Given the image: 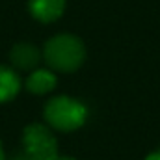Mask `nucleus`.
Returning a JSON list of instances; mask_svg holds the SVG:
<instances>
[{
	"instance_id": "nucleus-4",
	"label": "nucleus",
	"mask_w": 160,
	"mask_h": 160,
	"mask_svg": "<svg viewBox=\"0 0 160 160\" xmlns=\"http://www.w3.org/2000/svg\"><path fill=\"white\" fill-rule=\"evenodd\" d=\"M9 60H11V63L17 69L32 71L41 62V52L39 48L36 45H32V43H17L11 48V52H9Z\"/></svg>"
},
{
	"instance_id": "nucleus-7",
	"label": "nucleus",
	"mask_w": 160,
	"mask_h": 160,
	"mask_svg": "<svg viewBox=\"0 0 160 160\" xmlns=\"http://www.w3.org/2000/svg\"><path fill=\"white\" fill-rule=\"evenodd\" d=\"M19 89H21L19 75L13 69H9V67L0 65V104L15 99Z\"/></svg>"
},
{
	"instance_id": "nucleus-1",
	"label": "nucleus",
	"mask_w": 160,
	"mask_h": 160,
	"mask_svg": "<svg viewBox=\"0 0 160 160\" xmlns=\"http://www.w3.org/2000/svg\"><path fill=\"white\" fill-rule=\"evenodd\" d=\"M47 65L60 73H73L84 63L86 48L84 43L71 34H60L47 41L43 48Z\"/></svg>"
},
{
	"instance_id": "nucleus-11",
	"label": "nucleus",
	"mask_w": 160,
	"mask_h": 160,
	"mask_svg": "<svg viewBox=\"0 0 160 160\" xmlns=\"http://www.w3.org/2000/svg\"><path fill=\"white\" fill-rule=\"evenodd\" d=\"M0 160H6V158H4V151H2V145H0Z\"/></svg>"
},
{
	"instance_id": "nucleus-5",
	"label": "nucleus",
	"mask_w": 160,
	"mask_h": 160,
	"mask_svg": "<svg viewBox=\"0 0 160 160\" xmlns=\"http://www.w3.org/2000/svg\"><path fill=\"white\" fill-rule=\"evenodd\" d=\"M28 9L39 22H54L65 9V0H28Z\"/></svg>"
},
{
	"instance_id": "nucleus-9",
	"label": "nucleus",
	"mask_w": 160,
	"mask_h": 160,
	"mask_svg": "<svg viewBox=\"0 0 160 160\" xmlns=\"http://www.w3.org/2000/svg\"><path fill=\"white\" fill-rule=\"evenodd\" d=\"M11 160H34V158H32V157H28V155L24 153V155H17L15 158H11Z\"/></svg>"
},
{
	"instance_id": "nucleus-6",
	"label": "nucleus",
	"mask_w": 160,
	"mask_h": 160,
	"mask_svg": "<svg viewBox=\"0 0 160 160\" xmlns=\"http://www.w3.org/2000/svg\"><path fill=\"white\" fill-rule=\"evenodd\" d=\"M54 86H56V75L48 69H38V71L30 73V77L26 78V89L36 95L52 91Z\"/></svg>"
},
{
	"instance_id": "nucleus-2",
	"label": "nucleus",
	"mask_w": 160,
	"mask_h": 160,
	"mask_svg": "<svg viewBox=\"0 0 160 160\" xmlns=\"http://www.w3.org/2000/svg\"><path fill=\"white\" fill-rule=\"evenodd\" d=\"M86 118H88V108L80 101L65 97V95L50 99L45 106L47 123L52 128L62 130V132H71V130L80 128L86 123Z\"/></svg>"
},
{
	"instance_id": "nucleus-10",
	"label": "nucleus",
	"mask_w": 160,
	"mask_h": 160,
	"mask_svg": "<svg viewBox=\"0 0 160 160\" xmlns=\"http://www.w3.org/2000/svg\"><path fill=\"white\" fill-rule=\"evenodd\" d=\"M54 160H75V158H69V157H56Z\"/></svg>"
},
{
	"instance_id": "nucleus-3",
	"label": "nucleus",
	"mask_w": 160,
	"mask_h": 160,
	"mask_svg": "<svg viewBox=\"0 0 160 160\" xmlns=\"http://www.w3.org/2000/svg\"><path fill=\"white\" fill-rule=\"evenodd\" d=\"M24 153L34 160H54L58 157V142L54 134L39 123L28 125L22 132Z\"/></svg>"
},
{
	"instance_id": "nucleus-12",
	"label": "nucleus",
	"mask_w": 160,
	"mask_h": 160,
	"mask_svg": "<svg viewBox=\"0 0 160 160\" xmlns=\"http://www.w3.org/2000/svg\"><path fill=\"white\" fill-rule=\"evenodd\" d=\"M158 151H160V149H158Z\"/></svg>"
},
{
	"instance_id": "nucleus-8",
	"label": "nucleus",
	"mask_w": 160,
	"mask_h": 160,
	"mask_svg": "<svg viewBox=\"0 0 160 160\" xmlns=\"http://www.w3.org/2000/svg\"><path fill=\"white\" fill-rule=\"evenodd\" d=\"M145 160H160V151H155V153H151L149 157Z\"/></svg>"
}]
</instances>
